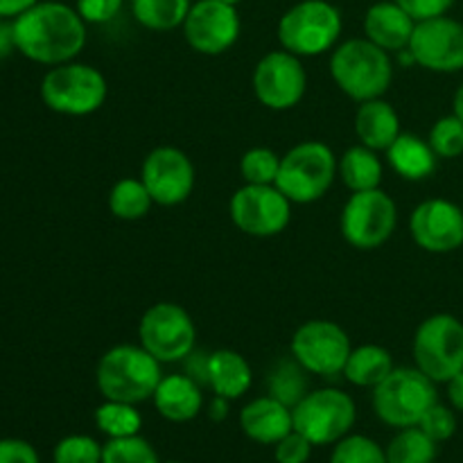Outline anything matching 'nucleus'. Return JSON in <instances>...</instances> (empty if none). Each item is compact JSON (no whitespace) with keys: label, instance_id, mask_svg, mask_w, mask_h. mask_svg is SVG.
I'll list each match as a JSON object with an SVG mask.
<instances>
[{"label":"nucleus","instance_id":"f257e3e1","mask_svg":"<svg viewBox=\"0 0 463 463\" xmlns=\"http://www.w3.org/2000/svg\"><path fill=\"white\" fill-rule=\"evenodd\" d=\"M14 43L23 57L36 63H68L84 50L86 21L63 3H36L14 18Z\"/></svg>","mask_w":463,"mask_h":463},{"label":"nucleus","instance_id":"c756f323","mask_svg":"<svg viewBox=\"0 0 463 463\" xmlns=\"http://www.w3.org/2000/svg\"><path fill=\"white\" fill-rule=\"evenodd\" d=\"M95 425L109 439L134 437L143 428V416L136 410V405L118 401H104L95 410Z\"/></svg>","mask_w":463,"mask_h":463},{"label":"nucleus","instance_id":"1a4fd4ad","mask_svg":"<svg viewBox=\"0 0 463 463\" xmlns=\"http://www.w3.org/2000/svg\"><path fill=\"white\" fill-rule=\"evenodd\" d=\"M416 369L432 383H450L463 371V324L452 315H432L416 328Z\"/></svg>","mask_w":463,"mask_h":463},{"label":"nucleus","instance_id":"20e7f679","mask_svg":"<svg viewBox=\"0 0 463 463\" xmlns=\"http://www.w3.org/2000/svg\"><path fill=\"white\" fill-rule=\"evenodd\" d=\"M339 175V158L321 140H303L280 156L276 188L292 203H315Z\"/></svg>","mask_w":463,"mask_h":463},{"label":"nucleus","instance_id":"4c0bfd02","mask_svg":"<svg viewBox=\"0 0 463 463\" xmlns=\"http://www.w3.org/2000/svg\"><path fill=\"white\" fill-rule=\"evenodd\" d=\"M312 448L315 446H312V443L307 441L301 432L292 430L288 437H283L279 443H276L274 455L279 463H306L307 459H310Z\"/></svg>","mask_w":463,"mask_h":463},{"label":"nucleus","instance_id":"c85d7f7f","mask_svg":"<svg viewBox=\"0 0 463 463\" xmlns=\"http://www.w3.org/2000/svg\"><path fill=\"white\" fill-rule=\"evenodd\" d=\"M384 455H387V463H434L437 441H432L419 425L405 428L392 439Z\"/></svg>","mask_w":463,"mask_h":463},{"label":"nucleus","instance_id":"37998d69","mask_svg":"<svg viewBox=\"0 0 463 463\" xmlns=\"http://www.w3.org/2000/svg\"><path fill=\"white\" fill-rule=\"evenodd\" d=\"M39 0H0V14L7 18H16L32 9Z\"/></svg>","mask_w":463,"mask_h":463},{"label":"nucleus","instance_id":"ea45409f","mask_svg":"<svg viewBox=\"0 0 463 463\" xmlns=\"http://www.w3.org/2000/svg\"><path fill=\"white\" fill-rule=\"evenodd\" d=\"M414 21H425V18L443 16L452 7L455 0H396Z\"/></svg>","mask_w":463,"mask_h":463},{"label":"nucleus","instance_id":"a211bd4d","mask_svg":"<svg viewBox=\"0 0 463 463\" xmlns=\"http://www.w3.org/2000/svg\"><path fill=\"white\" fill-rule=\"evenodd\" d=\"M410 233L423 251H455L463 244V208L448 199H428L411 213Z\"/></svg>","mask_w":463,"mask_h":463},{"label":"nucleus","instance_id":"aec40b11","mask_svg":"<svg viewBox=\"0 0 463 463\" xmlns=\"http://www.w3.org/2000/svg\"><path fill=\"white\" fill-rule=\"evenodd\" d=\"M416 21L396 3V0H384V3L371 5L364 16V34L387 52H401L410 48L411 34H414Z\"/></svg>","mask_w":463,"mask_h":463},{"label":"nucleus","instance_id":"cd10ccee","mask_svg":"<svg viewBox=\"0 0 463 463\" xmlns=\"http://www.w3.org/2000/svg\"><path fill=\"white\" fill-rule=\"evenodd\" d=\"M152 206V194L147 193L140 179H120L118 184H113L111 193H109V211L118 220H143Z\"/></svg>","mask_w":463,"mask_h":463},{"label":"nucleus","instance_id":"9b49d317","mask_svg":"<svg viewBox=\"0 0 463 463\" xmlns=\"http://www.w3.org/2000/svg\"><path fill=\"white\" fill-rule=\"evenodd\" d=\"M342 235L351 247L371 251L387 242L398 224V206L384 190L353 193L342 211Z\"/></svg>","mask_w":463,"mask_h":463},{"label":"nucleus","instance_id":"473e14b6","mask_svg":"<svg viewBox=\"0 0 463 463\" xmlns=\"http://www.w3.org/2000/svg\"><path fill=\"white\" fill-rule=\"evenodd\" d=\"M330 463H387V455L373 439L351 434L335 443Z\"/></svg>","mask_w":463,"mask_h":463},{"label":"nucleus","instance_id":"dca6fc26","mask_svg":"<svg viewBox=\"0 0 463 463\" xmlns=\"http://www.w3.org/2000/svg\"><path fill=\"white\" fill-rule=\"evenodd\" d=\"M181 27L190 48L208 57L224 54L233 48L242 32L235 5H226L222 0H197Z\"/></svg>","mask_w":463,"mask_h":463},{"label":"nucleus","instance_id":"6ab92c4d","mask_svg":"<svg viewBox=\"0 0 463 463\" xmlns=\"http://www.w3.org/2000/svg\"><path fill=\"white\" fill-rule=\"evenodd\" d=\"M240 428L251 441L262 443V446H276L294 430L292 407L280 402L271 393L256 398L240 411Z\"/></svg>","mask_w":463,"mask_h":463},{"label":"nucleus","instance_id":"39448f33","mask_svg":"<svg viewBox=\"0 0 463 463\" xmlns=\"http://www.w3.org/2000/svg\"><path fill=\"white\" fill-rule=\"evenodd\" d=\"M437 383L423 371L396 366L378 387H373V411L389 428H416L425 411L439 402Z\"/></svg>","mask_w":463,"mask_h":463},{"label":"nucleus","instance_id":"f704fd0d","mask_svg":"<svg viewBox=\"0 0 463 463\" xmlns=\"http://www.w3.org/2000/svg\"><path fill=\"white\" fill-rule=\"evenodd\" d=\"M54 463H102V446L86 434H71L54 448Z\"/></svg>","mask_w":463,"mask_h":463},{"label":"nucleus","instance_id":"de8ad7c7","mask_svg":"<svg viewBox=\"0 0 463 463\" xmlns=\"http://www.w3.org/2000/svg\"><path fill=\"white\" fill-rule=\"evenodd\" d=\"M222 3H226V5H238V3H242V0H222Z\"/></svg>","mask_w":463,"mask_h":463},{"label":"nucleus","instance_id":"f03ea898","mask_svg":"<svg viewBox=\"0 0 463 463\" xmlns=\"http://www.w3.org/2000/svg\"><path fill=\"white\" fill-rule=\"evenodd\" d=\"M330 75L342 93L362 104L387 93L393 81V61L387 50L366 36L348 39L333 48Z\"/></svg>","mask_w":463,"mask_h":463},{"label":"nucleus","instance_id":"a19ab883","mask_svg":"<svg viewBox=\"0 0 463 463\" xmlns=\"http://www.w3.org/2000/svg\"><path fill=\"white\" fill-rule=\"evenodd\" d=\"M0 463H39V455L27 441L3 439L0 441Z\"/></svg>","mask_w":463,"mask_h":463},{"label":"nucleus","instance_id":"5701e85b","mask_svg":"<svg viewBox=\"0 0 463 463\" xmlns=\"http://www.w3.org/2000/svg\"><path fill=\"white\" fill-rule=\"evenodd\" d=\"M401 118L396 109L383 98L369 99L357 107L355 113V136L362 145L375 149V152H387L389 145L401 136Z\"/></svg>","mask_w":463,"mask_h":463},{"label":"nucleus","instance_id":"b1692460","mask_svg":"<svg viewBox=\"0 0 463 463\" xmlns=\"http://www.w3.org/2000/svg\"><path fill=\"white\" fill-rule=\"evenodd\" d=\"M387 161L402 179L423 181L437 170V154L430 147L428 140L414 134H401L389 145Z\"/></svg>","mask_w":463,"mask_h":463},{"label":"nucleus","instance_id":"7ed1b4c3","mask_svg":"<svg viewBox=\"0 0 463 463\" xmlns=\"http://www.w3.org/2000/svg\"><path fill=\"white\" fill-rule=\"evenodd\" d=\"M161 362L149 355L143 346L120 344L113 346L99 357L95 383L104 401L138 402L149 401L156 392L158 383L163 380Z\"/></svg>","mask_w":463,"mask_h":463},{"label":"nucleus","instance_id":"72a5a7b5","mask_svg":"<svg viewBox=\"0 0 463 463\" xmlns=\"http://www.w3.org/2000/svg\"><path fill=\"white\" fill-rule=\"evenodd\" d=\"M430 147L439 158H457L463 154V120L452 113L434 122L428 138Z\"/></svg>","mask_w":463,"mask_h":463},{"label":"nucleus","instance_id":"7c9ffc66","mask_svg":"<svg viewBox=\"0 0 463 463\" xmlns=\"http://www.w3.org/2000/svg\"><path fill=\"white\" fill-rule=\"evenodd\" d=\"M280 170V156L269 147H251L240 158V175L244 184L274 185Z\"/></svg>","mask_w":463,"mask_h":463},{"label":"nucleus","instance_id":"79ce46f5","mask_svg":"<svg viewBox=\"0 0 463 463\" xmlns=\"http://www.w3.org/2000/svg\"><path fill=\"white\" fill-rule=\"evenodd\" d=\"M14 50H16V43H14V18L0 14V59L9 57Z\"/></svg>","mask_w":463,"mask_h":463},{"label":"nucleus","instance_id":"423d86ee","mask_svg":"<svg viewBox=\"0 0 463 463\" xmlns=\"http://www.w3.org/2000/svg\"><path fill=\"white\" fill-rule=\"evenodd\" d=\"M342 12L328 0H301L280 16L279 41L297 57H319L342 36Z\"/></svg>","mask_w":463,"mask_h":463},{"label":"nucleus","instance_id":"412c9836","mask_svg":"<svg viewBox=\"0 0 463 463\" xmlns=\"http://www.w3.org/2000/svg\"><path fill=\"white\" fill-rule=\"evenodd\" d=\"M158 414L170 423H188L202 411L203 393L202 387L190 375H163L156 392L152 396Z\"/></svg>","mask_w":463,"mask_h":463},{"label":"nucleus","instance_id":"6e6552de","mask_svg":"<svg viewBox=\"0 0 463 463\" xmlns=\"http://www.w3.org/2000/svg\"><path fill=\"white\" fill-rule=\"evenodd\" d=\"M355 401L342 389H317L292 407L294 430L312 446H330L348 437L355 425Z\"/></svg>","mask_w":463,"mask_h":463},{"label":"nucleus","instance_id":"ddd939ff","mask_svg":"<svg viewBox=\"0 0 463 463\" xmlns=\"http://www.w3.org/2000/svg\"><path fill=\"white\" fill-rule=\"evenodd\" d=\"M229 213L233 224L251 238H274L292 220V202L276 185L244 184L231 197Z\"/></svg>","mask_w":463,"mask_h":463},{"label":"nucleus","instance_id":"c9c22d12","mask_svg":"<svg viewBox=\"0 0 463 463\" xmlns=\"http://www.w3.org/2000/svg\"><path fill=\"white\" fill-rule=\"evenodd\" d=\"M301 366H280L269 378L271 396L279 398L285 405L294 407L303 396H306V380L301 378Z\"/></svg>","mask_w":463,"mask_h":463},{"label":"nucleus","instance_id":"9d476101","mask_svg":"<svg viewBox=\"0 0 463 463\" xmlns=\"http://www.w3.org/2000/svg\"><path fill=\"white\" fill-rule=\"evenodd\" d=\"M140 346L161 364H175L193 355L197 326L179 303L161 301L145 310L138 324Z\"/></svg>","mask_w":463,"mask_h":463},{"label":"nucleus","instance_id":"bb28decb","mask_svg":"<svg viewBox=\"0 0 463 463\" xmlns=\"http://www.w3.org/2000/svg\"><path fill=\"white\" fill-rule=\"evenodd\" d=\"M190 7V0H131L134 18L152 32H170L181 27Z\"/></svg>","mask_w":463,"mask_h":463},{"label":"nucleus","instance_id":"f8f14e48","mask_svg":"<svg viewBox=\"0 0 463 463\" xmlns=\"http://www.w3.org/2000/svg\"><path fill=\"white\" fill-rule=\"evenodd\" d=\"M289 351H292L294 362L306 373L330 378V375L344 373L353 346L342 326L335 321L312 319L298 326L297 333L292 335Z\"/></svg>","mask_w":463,"mask_h":463},{"label":"nucleus","instance_id":"a878e982","mask_svg":"<svg viewBox=\"0 0 463 463\" xmlns=\"http://www.w3.org/2000/svg\"><path fill=\"white\" fill-rule=\"evenodd\" d=\"M339 176L351 193H364V190L380 188L383 184V161L378 152L366 145H355L344 152L339 158Z\"/></svg>","mask_w":463,"mask_h":463},{"label":"nucleus","instance_id":"2eb2a0df","mask_svg":"<svg viewBox=\"0 0 463 463\" xmlns=\"http://www.w3.org/2000/svg\"><path fill=\"white\" fill-rule=\"evenodd\" d=\"M194 165L188 154L172 145L154 147L140 167V181L158 206H179L194 190Z\"/></svg>","mask_w":463,"mask_h":463},{"label":"nucleus","instance_id":"e433bc0d","mask_svg":"<svg viewBox=\"0 0 463 463\" xmlns=\"http://www.w3.org/2000/svg\"><path fill=\"white\" fill-rule=\"evenodd\" d=\"M419 428L423 430L432 441L437 443L448 441V439L455 437L457 432L455 411H452L450 407L441 405V402H434V405L425 411L423 419H420Z\"/></svg>","mask_w":463,"mask_h":463},{"label":"nucleus","instance_id":"f3484780","mask_svg":"<svg viewBox=\"0 0 463 463\" xmlns=\"http://www.w3.org/2000/svg\"><path fill=\"white\" fill-rule=\"evenodd\" d=\"M414 63L432 72L463 71V23L443 16L416 21L410 48Z\"/></svg>","mask_w":463,"mask_h":463},{"label":"nucleus","instance_id":"09e8293b","mask_svg":"<svg viewBox=\"0 0 463 463\" xmlns=\"http://www.w3.org/2000/svg\"><path fill=\"white\" fill-rule=\"evenodd\" d=\"M167 463H179V461H167Z\"/></svg>","mask_w":463,"mask_h":463},{"label":"nucleus","instance_id":"393cba45","mask_svg":"<svg viewBox=\"0 0 463 463\" xmlns=\"http://www.w3.org/2000/svg\"><path fill=\"white\" fill-rule=\"evenodd\" d=\"M393 366V357L387 348L378 346V344H362V346L353 348L348 355L346 366H344V375L351 384L364 389H373L387 378Z\"/></svg>","mask_w":463,"mask_h":463},{"label":"nucleus","instance_id":"49530a36","mask_svg":"<svg viewBox=\"0 0 463 463\" xmlns=\"http://www.w3.org/2000/svg\"><path fill=\"white\" fill-rule=\"evenodd\" d=\"M452 113H455L459 120H463V84L457 89L455 93V102H452Z\"/></svg>","mask_w":463,"mask_h":463},{"label":"nucleus","instance_id":"0eeeda50","mask_svg":"<svg viewBox=\"0 0 463 463\" xmlns=\"http://www.w3.org/2000/svg\"><path fill=\"white\" fill-rule=\"evenodd\" d=\"M107 77L89 63H59L45 72L41 81V99L61 116H90L107 102Z\"/></svg>","mask_w":463,"mask_h":463},{"label":"nucleus","instance_id":"4468645a","mask_svg":"<svg viewBox=\"0 0 463 463\" xmlns=\"http://www.w3.org/2000/svg\"><path fill=\"white\" fill-rule=\"evenodd\" d=\"M251 84L262 107L271 111H288L306 95L307 75L301 57L288 50H274L258 61Z\"/></svg>","mask_w":463,"mask_h":463},{"label":"nucleus","instance_id":"2f4dec72","mask_svg":"<svg viewBox=\"0 0 463 463\" xmlns=\"http://www.w3.org/2000/svg\"><path fill=\"white\" fill-rule=\"evenodd\" d=\"M102 463H158L156 450L152 443L145 441L140 434L125 439H109L102 446Z\"/></svg>","mask_w":463,"mask_h":463},{"label":"nucleus","instance_id":"a18cd8bd","mask_svg":"<svg viewBox=\"0 0 463 463\" xmlns=\"http://www.w3.org/2000/svg\"><path fill=\"white\" fill-rule=\"evenodd\" d=\"M229 402L226 398L222 396H215L211 401V405H208V416H211V420H215V423H222V420L229 416Z\"/></svg>","mask_w":463,"mask_h":463},{"label":"nucleus","instance_id":"58836bf2","mask_svg":"<svg viewBox=\"0 0 463 463\" xmlns=\"http://www.w3.org/2000/svg\"><path fill=\"white\" fill-rule=\"evenodd\" d=\"M122 3L125 0H77L75 9L86 23L102 25V23H109L120 14Z\"/></svg>","mask_w":463,"mask_h":463},{"label":"nucleus","instance_id":"c03bdc74","mask_svg":"<svg viewBox=\"0 0 463 463\" xmlns=\"http://www.w3.org/2000/svg\"><path fill=\"white\" fill-rule=\"evenodd\" d=\"M448 398L457 411H463V371L448 383Z\"/></svg>","mask_w":463,"mask_h":463},{"label":"nucleus","instance_id":"4be33fe9","mask_svg":"<svg viewBox=\"0 0 463 463\" xmlns=\"http://www.w3.org/2000/svg\"><path fill=\"white\" fill-rule=\"evenodd\" d=\"M253 371L247 357L231 348H220L206 357V384L215 396L238 401L251 389Z\"/></svg>","mask_w":463,"mask_h":463}]
</instances>
